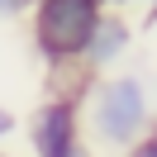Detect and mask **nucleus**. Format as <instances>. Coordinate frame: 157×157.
<instances>
[{
    "mask_svg": "<svg viewBox=\"0 0 157 157\" xmlns=\"http://www.w3.org/2000/svg\"><path fill=\"white\" fill-rule=\"evenodd\" d=\"M81 114L90 128V147L105 152H124L133 138L152 128V100H147L143 76L133 71H105L86 86L81 95Z\"/></svg>",
    "mask_w": 157,
    "mask_h": 157,
    "instance_id": "nucleus-1",
    "label": "nucleus"
},
{
    "mask_svg": "<svg viewBox=\"0 0 157 157\" xmlns=\"http://www.w3.org/2000/svg\"><path fill=\"white\" fill-rule=\"evenodd\" d=\"M100 14H105L100 0H33L29 5V38L33 52L48 62V71L81 62Z\"/></svg>",
    "mask_w": 157,
    "mask_h": 157,
    "instance_id": "nucleus-2",
    "label": "nucleus"
},
{
    "mask_svg": "<svg viewBox=\"0 0 157 157\" xmlns=\"http://www.w3.org/2000/svg\"><path fill=\"white\" fill-rule=\"evenodd\" d=\"M81 143V95L52 90L29 114V152L33 157H67Z\"/></svg>",
    "mask_w": 157,
    "mask_h": 157,
    "instance_id": "nucleus-3",
    "label": "nucleus"
},
{
    "mask_svg": "<svg viewBox=\"0 0 157 157\" xmlns=\"http://www.w3.org/2000/svg\"><path fill=\"white\" fill-rule=\"evenodd\" d=\"M133 38H138L133 19H128L124 10H105L100 24H95V33H90V43H86V52H81V67H86L90 76L119 71V62L133 52Z\"/></svg>",
    "mask_w": 157,
    "mask_h": 157,
    "instance_id": "nucleus-4",
    "label": "nucleus"
},
{
    "mask_svg": "<svg viewBox=\"0 0 157 157\" xmlns=\"http://www.w3.org/2000/svg\"><path fill=\"white\" fill-rule=\"evenodd\" d=\"M119 157H157V133L147 128V133H143V138H133V143H128Z\"/></svg>",
    "mask_w": 157,
    "mask_h": 157,
    "instance_id": "nucleus-5",
    "label": "nucleus"
},
{
    "mask_svg": "<svg viewBox=\"0 0 157 157\" xmlns=\"http://www.w3.org/2000/svg\"><path fill=\"white\" fill-rule=\"evenodd\" d=\"M14 128H19V119H14V109H5V105H0V147H5V143L14 138Z\"/></svg>",
    "mask_w": 157,
    "mask_h": 157,
    "instance_id": "nucleus-6",
    "label": "nucleus"
},
{
    "mask_svg": "<svg viewBox=\"0 0 157 157\" xmlns=\"http://www.w3.org/2000/svg\"><path fill=\"white\" fill-rule=\"evenodd\" d=\"M33 0H0V19H19V14H29Z\"/></svg>",
    "mask_w": 157,
    "mask_h": 157,
    "instance_id": "nucleus-7",
    "label": "nucleus"
},
{
    "mask_svg": "<svg viewBox=\"0 0 157 157\" xmlns=\"http://www.w3.org/2000/svg\"><path fill=\"white\" fill-rule=\"evenodd\" d=\"M105 10H128V5H152V0H100Z\"/></svg>",
    "mask_w": 157,
    "mask_h": 157,
    "instance_id": "nucleus-8",
    "label": "nucleus"
},
{
    "mask_svg": "<svg viewBox=\"0 0 157 157\" xmlns=\"http://www.w3.org/2000/svg\"><path fill=\"white\" fill-rule=\"evenodd\" d=\"M67 157H100V152H95V147H90V143H76V147H71Z\"/></svg>",
    "mask_w": 157,
    "mask_h": 157,
    "instance_id": "nucleus-9",
    "label": "nucleus"
},
{
    "mask_svg": "<svg viewBox=\"0 0 157 157\" xmlns=\"http://www.w3.org/2000/svg\"><path fill=\"white\" fill-rule=\"evenodd\" d=\"M152 133H157V119H152Z\"/></svg>",
    "mask_w": 157,
    "mask_h": 157,
    "instance_id": "nucleus-10",
    "label": "nucleus"
},
{
    "mask_svg": "<svg viewBox=\"0 0 157 157\" xmlns=\"http://www.w3.org/2000/svg\"><path fill=\"white\" fill-rule=\"evenodd\" d=\"M0 157H10V152H0Z\"/></svg>",
    "mask_w": 157,
    "mask_h": 157,
    "instance_id": "nucleus-11",
    "label": "nucleus"
}]
</instances>
